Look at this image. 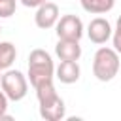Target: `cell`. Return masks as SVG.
I'll return each instance as SVG.
<instances>
[{
	"mask_svg": "<svg viewBox=\"0 0 121 121\" xmlns=\"http://www.w3.org/2000/svg\"><path fill=\"white\" fill-rule=\"evenodd\" d=\"M36 96L40 102V117L45 121H60L66 115L64 100L57 95L53 81L42 83L36 87Z\"/></svg>",
	"mask_w": 121,
	"mask_h": 121,
	"instance_id": "1",
	"label": "cell"
},
{
	"mask_svg": "<svg viewBox=\"0 0 121 121\" xmlns=\"http://www.w3.org/2000/svg\"><path fill=\"white\" fill-rule=\"evenodd\" d=\"M28 81L36 89L42 83L53 81L55 78V64L51 55L45 49H32L28 55Z\"/></svg>",
	"mask_w": 121,
	"mask_h": 121,
	"instance_id": "2",
	"label": "cell"
},
{
	"mask_svg": "<svg viewBox=\"0 0 121 121\" xmlns=\"http://www.w3.org/2000/svg\"><path fill=\"white\" fill-rule=\"evenodd\" d=\"M119 72V53L113 47H98L93 57V74L98 81H112Z\"/></svg>",
	"mask_w": 121,
	"mask_h": 121,
	"instance_id": "3",
	"label": "cell"
},
{
	"mask_svg": "<svg viewBox=\"0 0 121 121\" xmlns=\"http://www.w3.org/2000/svg\"><path fill=\"white\" fill-rule=\"evenodd\" d=\"M0 85H2V91L8 95V98L13 100V102L23 100L26 96V93H28V79L21 70L8 68L6 74H2Z\"/></svg>",
	"mask_w": 121,
	"mask_h": 121,
	"instance_id": "4",
	"label": "cell"
},
{
	"mask_svg": "<svg viewBox=\"0 0 121 121\" xmlns=\"http://www.w3.org/2000/svg\"><path fill=\"white\" fill-rule=\"evenodd\" d=\"M55 28H57L55 30L57 36L62 38V40H78L79 42L81 36H83V23H81V19L78 15H72V13L62 15L57 21Z\"/></svg>",
	"mask_w": 121,
	"mask_h": 121,
	"instance_id": "5",
	"label": "cell"
},
{
	"mask_svg": "<svg viewBox=\"0 0 121 121\" xmlns=\"http://www.w3.org/2000/svg\"><path fill=\"white\" fill-rule=\"evenodd\" d=\"M59 19H60V11H59V6H57V4L45 2V4H42L40 8H36L34 23H36L38 28H42V30L53 28Z\"/></svg>",
	"mask_w": 121,
	"mask_h": 121,
	"instance_id": "6",
	"label": "cell"
},
{
	"mask_svg": "<svg viewBox=\"0 0 121 121\" xmlns=\"http://www.w3.org/2000/svg\"><path fill=\"white\" fill-rule=\"evenodd\" d=\"M112 34H113L112 25H110V21L104 19V17H95V19H91V23L87 25V36H89V40H91L93 43H96V45L106 43V42L112 38Z\"/></svg>",
	"mask_w": 121,
	"mask_h": 121,
	"instance_id": "7",
	"label": "cell"
},
{
	"mask_svg": "<svg viewBox=\"0 0 121 121\" xmlns=\"http://www.w3.org/2000/svg\"><path fill=\"white\" fill-rule=\"evenodd\" d=\"M55 55L60 60H79L81 57V45L78 40H62L59 38L55 45Z\"/></svg>",
	"mask_w": 121,
	"mask_h": 121,
	"instance_id": "8",
	"label": "cell"
},
{
	"mask_svg": "<svg viewBox=\"0 0 121 121\" xmlns=\"http://www.w3.org/2000/svg\"><path fill=\"white\" fill-rule=\"evenodd\" d=\"M79 74H81V70H79L78 60H60V64L55 68V78L66 85L76 83L79 79Z\"/></svg>",
	"mask_w": 121,
	"mask_h": 121,
	"instance_id": "9",
	"label": "cell"
},
{
	"mask_svg": "<svg viewBox=\"0 0 121 121\" xmlns=\"http://www.w3.org/2000/svg\"><path fill=\"white\" fill-rule=\"evenodd\" d=\"M79 4L87 13L102 15V13H108V11L113 9L115 0H79Z\"/></svg>",
	"mask_w": 121,
	"mask_h": 121,
	"instance_id": "10",
	"label": "cell"
},
{
	"mask_svg": "<svg viewBox=\"0 0 121 121\" xmlns=\"http://www.w3.org/2000/svg\"><path fill=\"white\" fill-rule=\"evenodd\" d=\"M17 57V49L11 42H0V70H8L11 68V64L15 62Z\"/></svg>",
	"mask_w": 121,
	"mask_h": 121,
	"instance_id": "11",
	"label": "cell"
},
{
	"mask_svg": "<svg viewBox=\"0 0 121 121\" xmlns=\"http://www.w3.org/2000/svg\"><path fill=\"white\" fill-rule=\"evenodd\" d=\"M17 0H0V19H8L15 13Z\"/></svg>",
	"mask_w": 121,
	"mask_h": 121,
	"instance_id": "12",
	"label": "cell"
},
{
	"mask_svg": "<svg viewBox=\"0 0 121 121\" xmlns=\"http://www.w3.org/2000/svg\"><path fill=\"white\" fill-rule=\"evenodd\" d=\"M112 42H113V49L121 55V15H119V19L115 23V30L112 34Z\"/></svg>",
	"mask_w": 121,
	"mask_h": 121,
	"instance_id": "13",
	"label": "cell"
},
{
	"mask_svg": "<svg viewBox=\"0 0 121 121\" xmlns=\"http://www.w3.org/2000/svg\"><path fill=\"white\" fill-rule=\"evenodd\" d=\"M8 102H9L8 95H6L4 91H0V119H2V115H6V112H8Z\"/></svg>",
	"mask_w": 121,
	"mask_h": 121,
	"instance_id": "14",
	"label": "cell"
},
{
	"mask_svg": "<svg viewBox=\"0 0 121 121\" xmlns=\"http://www.w3.org/2000/svg\"><path fill=\"white\" fill-rule=\"evenodd\" d=\"M23 6H26V8H40L42 4H45L47 0H19Z\"/></svg>",
	"mask_w": 121,
	"mask_h": 121,
	"instance_id": "15",
	"label": "cell"
},
{
	"mask_svg": "<svg viewBox=\"0 0 121 121\" xmlns=\"http://www.w3.org/2000/svg\"><path fill=\"white\" fill-rule=\"evenodd\" d=\"M0 81H2V70H0Z\"/></svg>",
	"mask_w": 121,
	"mask_h": 121,
	"instance_id": "16",
	"label": "cell"
},
{
	"mask_svg": "<svg viewBox=\"0 0 121 121\" xmlns=\"http://www.w3.org/2000/svg\"><path fill=\"white\" fill-rule=\"evenodd\" d=\"M0 32H2V26H0Z\"/></svg>",
	"mask_w": 121,
	"mask_h": 121,
	"instance_id": "17",
	"label": "cell"
}]
</instances>
